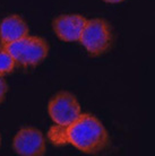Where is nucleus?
Instances as JSON below:
<instances>
[{
  "label": "nucleus",
  "mask_w": 155,
  "mask_h": 156,
  "mask_svg": "<svg viewBox=\"0 0 155 156\" xmlns=\"http://www.w3.org/2000/svg\"><path fill=\"white\" fill-rule=\"evenodd\" d=\"M0 145H1V137H0Z\"/></svg>",
  "instance_id": "obj_11"
},
{
  "label": "nucleus",
  "mask_w": 155,
  "mask_h": 156,
  "mask_svg": "<svg viewBox=\"0 0 155 156\" xmlns=\"http://www.w3.org/2000/svg\"><path fill=\"white\" fill-rule=\"evenodd\" d=\"M112 31L108 22L101 18L87 20L79 42L92 55H101L110 49L112 44Z\"/></svg>",
  "instance_id": "obj_3"
},
{
  "label": "nucleus",
  "mask_w": 155,
  "mask_h": 156,
  "mask_svg": "<svg viewBox=\"0 0 155 156\" xmlns=\"http://www.w3.org/2000/svg\"><path fill=\"white\" fill-rule=\"evenodd\" d=\"M86 22L81 15H60L53 20V31L62 41L76 42L79 41Z\"/></svg>",
  "instance_id": "obj_6"
},
{
  "label": "nucleus",
  "mask_w": 155,
  "mask_h": 156,
  "mask_svg": "<svg viewBox=\"0 0 155 156\" xmlns=\"http://www.w3.org/2000/svg\"><path fill=\"white\" fill-rule=\"evenodd\" d=\"M50 140L56 145L70 144L86 154H96L109 146L110 138L104 126L96 117L81 113L67 127L56 126L49 131Z\"/></svg>",
  "instance_id": "obj_1"
},
{
  "label": "nucleus",
  "mask_w": 155,
  "mask_h": 156,
  "mask_svg": "<svg viewBox=\"0 0 155 156\" xmlns=\"http://www.w3.org/2000/svg\"><path fill=\"white\" fill-rule=\"evenodd\" d=\"M105 2H109V4H118V2H121L124 0H103Z\"/></svg>",
  "instance_id": "obj_10"
},
{
  "label": "nucleus",
  "mask_w": 155,
  "mask_h": 156,
  "mask_svg": "<svg viewBox=\"0 0 155 156\" xmlns=\"http://www.w3.org/2000/svg\"><path fill=\"white\" fill-rule=\"evenodd\" d=\"M28 35L25 20L18 15H10L0 23V44L6 45Z\"/></svg>",
  "instance_id": "obj_7"
},
{
  "label": "nucleus",
  "mask_w": 155,
  "mask_h": 156,
  "mask_svg": "<svg viewBox=\"0 0 155 156\" xmlns=\"http://www.w3.org/2000/svg\"><path fill=\"white\" fill-rule=\"evenodd\" d=\"M8 90V85L6 80L4 79V77L0 75V103H2L6 98V94Z\"/></svg>",
  "instance_id": "obj_9"
},
{
  "label": "nucleus",
  "mask_w": 155,
  "mask_h": 156,
  "mask_svg": "<svg viewBox=\"0 0 155 156\" xmlns=\"http://www.w3.org/2000/svg\"><path fill=\"white\" fill-rule=\"evenodd\" d=\"M16 62L10 53L4 47L0 48V75L4 76L14 70Z\"/></svg>",
  "instance_id": "obj_8"
},
{
  "label": "nucleus",
  "mask_w": 155,
  "mask_h": 156,
  "mask_svg": "<svg viewBox=\"0 0 155 156\" xmlns=\"http://www.w3.org/2000/svg\"><path fill=\"white\" fill-rule=\"evenodd\" d=\"M48 112L56 125L67 127L81 114L77 98L69 92H59L49 101Z\"/></svg>",
  "instance_id": "obj_4"
},
{
  "label": "nucleus",
  "mask_w": 155,
  "mask_h": 156,
  "mask_svg": "<svg viewBox=\"0 0 155 156\" xmlns=\"http://www.w3.org/2000/svg\"><path fill=\"white\" fill-rule=\"evenodd\" d=\"M10 53L16 63L20 66H36L45 59L49 52L47 41L40 36L26 35L15 42L1 45Z\"/></svg>",
  "instance_id": "obj_2"
},
{
  "label": "nucleus",
  "mask_w": 155,
  "mask_h": 156,
  "mask_svg": "<svg viewBox=\"0 0 155 156\" xmlns=\"http://www.w3.org/2000/svg\"><path fill=\"white\" fill-rule=\"evenodd\" d=\"M13 148L18 155H43L45 154V141L43 133L34 127H23L14 137Z\"/></svg>",
  "instance_id": "obj_5"
}]
</instances>
